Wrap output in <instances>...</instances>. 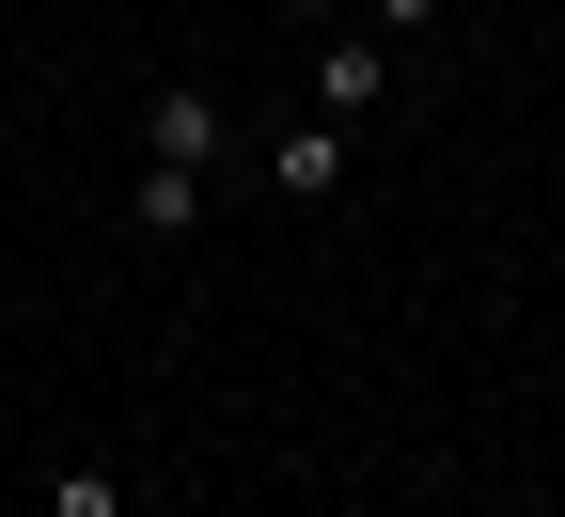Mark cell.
Listing matches in <instances>:
<instances>
[{
	"label": "cell",
	"mask_w": 565,
	"mask_h": 517,
	"mask_svg": "<svg viewBox=\"0 0 565 517\" xmlns=\"http://www.w3.org/2000/svg\"><path fill=\"white\" fill-rule=\"evenodd\" d=\"M362 32H377V47H424V32H440V0H362Z\"/></svg>",
	"instance_id": "obj_6"
},
{
	"label": "cell",
	"mask_w": 565,
	"mask_h": 517,
	"mask_svg": "<svg viewBox=\"0 0 565 517\" xmlns=\"http://www.w3.org/2000/svg\"><path fill=\"white\" fill-rule=\"evenodd\" d=\"M377 95H393V47H377V32H330V47H315V110H330V126H362Z\"/></svg>",
	"instance_id": "obj_2"
},
{
	"label": "cell",
	"mask_w": 565,
	"mask_h": 517,
	"mask_svg": "<svg viewBox=\"0 0 565 517\" xmlns=\"http://www.w3.org/2000/svg\"><path fill=\"white\" fill-rule=\"evenodd\" d=\"M126 219H141V236H204V173H173V158H141Z\"/></svg>",
	"instance_id": "obj_3"
},
{
	"label": "cell",
	"mask_w": 565,
	"mask_h": 517,
	"mask_svg": "<svg viewBox=\"0 0 565 517\" xmlns=\"http://www.w3.org/2000/svg\"><path fill=\"white\" fill-rule=\"evenodd\" d=\"M47 517H126V471H110V455H63V471H47Z\"/></svg>",
	"instance_id": "obj_5"
},
{
	"label": "cell",
	"mask_w": 565,
	"mask_h": 517,
	"mask_svg": "<svg viewBox=\"0 0 565 517\" xmlns=\"http://www.w3.org/2000/svg\"><path fill=\"white\" fill-rule=\"evenodd\" d=\"M282 17H345V0H282Z\"/></svg>",
	"instance_id": "obj_7"
},
{
	"label": "cell",
	"mask_w": 565,
	"mask_h": 517,
	"mask_svg": "<svg viewBox=\"0 0 565 517\" xmlns=\"http://www.w3.org/2000/svg\"><path fill=\"white\" fill-rule=\"evenodd\" d=\"M345 189V126H282V204H330Z\"/></svg>",
	"instance_id": "obj_4"
},
{
	"label": "cell",
	"mask_w": 565,
	"mask_h": 517,
	"mask_svg": "<svg viewBox=\"0 0 565 517\" xmlns=\"http://www.w3.org/2000/svg\"><path fill=\"white\" fill-rule=\"evenodd\" d=\"M221 141H236V110L204 95V79H173V95H158V126H141V158H173V173H221Z\"/></svg>",
	"instance_id": "obj_1"
}]
</instances>
